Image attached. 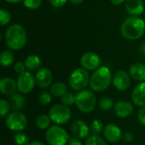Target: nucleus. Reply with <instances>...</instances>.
<instances>
[{"label": "nucleus", "instance_id": "obj_13", "mask_svg": "<svg viewBox=\"0 0 145 145\" xmlns=\"http://www.w3.org/2000/svg\"><path fill=\"white\" fill-rule=\"evenodd\" d=\"M36 83L41 88H46L52 83L53 74L48 68H41L37 71L36 76Z\"/></svg>", "mask_w": 145, "mask_h": 145}, {"label": "nucleus", "instance_id": "obj_40", "mask_svg": "<svg viewBox=\"0 0 145 145\" xmlns=\"http://www.w3.org/2000/svg\"><path fill=\"white\" fill-rule=\"evenodd\" d=\"M139 49H140V52L142 53V54H144L145 56V42L144 43H143V44H141Z\"/></svg>", "mask_w": 145, "mask_h": 145}, {"label": "nucleus", "instance_id": "obj_27", "mask_svg": "<svg viewBox=\"0 0 145 145\" xmlns=\"http://www.w3.org/2000/svg\"><path fill=\"white\" fill-rule=\"evenodd\" d=\"M85 145H107L105 141L99 135H91L86 138Z\"/></svg>", "mask_w": 145, "mask_h": 145}, {"label": "nucleus", "instance_id": "obj_34", "mask_svg": "<svg viewBox=\"0 0 145 145\" xmlns=\"http://www.w3.org/2000/svg\"><path fill=\"white\" fill-rule=\"evenodd\" d=\"M14 69L15 73H17V74L20 75V74L24 73V72L25 71V70L26 69V67H25V63H22V62H17V63L14 65Z\"/></svg>", "mask_w": 145, "mask_h": 145}, {"label": "nucleus", "instance_id": "obj_22", "mask_svg": "<svg viewBox=\"0 0 145 145\" xmlns=\"http://www.w3.org/2000/svg\"><path fill=\"white\" fill-rule=\"evenodd\" d=\"M67 92V87L63 82H55L52 85L50 88V93L52 95L57 98H61Z\"/></svg>", "mask_w": 145, "mask_h": 145}, {"label": "nucleus", "instance_id": "obj_23", "mask_svg": "<svg viewBox=\"0 0 145 145\" xmlns=\"http://www.w3.org/2000/svg\"><path fill=\"white\" fill-rule=\"evenodd\" d=\"M0 60H1V65L3 66L8 67L14 63V54L9 50H5L1 54Z\"/></svg>", "mask_w": 145, "mask_h": 145}, {"label": "nucleus", "instance_id": "obj_39", "mask_svg": "<svg viewBox=\"0 0 145 145\" xmlns=\"http://www.w3.org/2000/svg\"><path fill=\"white\" fill-rule=\"evenodd\" d=\"M111 2V3H113L114 5H120L125 0H110Z\"/></svg>", "mask_w": 145, "mask_h": 145}, {"label": "nucleus", "instance_id": "obj_7", "mask_svg": "<svg viewBox=\"0 0 145 145\" xmlns=\"http://www.w3.org/2000/svg\"><path fill=\"white\" fill-rule=\"evenodd\" d=\"M50 120L59 125L67 123L71 118V111L69 106L65 105H55L48 111Z\"/></svg>", "mask_w": 145, "mask_h": 145}, {"label": "nucleus", "instance_id": "obj_30", "mask_svg": "<svg viewBox=\"0 0 145 145\" xmlns=\"http://www.w3.org/2000/svg\"><path fill=\"white\" fill-rule=\"evenodd\" d=\"M11 20V15L8 11H7L4 8H2L0 10V23L1 25H5L8 24Z\"/></svg>", "mask_w": 145, "mask_h": 145}, {"label": "nucleus", "instance_id": "obj_28", "mask_svg": "<svg viewBox=\"0 0 145 145\" xmlns=\"http://www.w3.org/2000/svg\"><path fill=\"white\" fill-rule=\"evenodd\" d=\"M14 141L16 145H28L29 144V138L23 133L18 132L14 134Z\"/></svg>", "mask_w": 145, "mask_h": 145}, {"label": "nucleus", "instance_id": "obj_37", "mask_svg": "<svg viewBox=\"0 0 145 145\" xmlns=\"http://www.w3.org/2000/svg\"><path fill=\"white\" fill-rule=\"evenodd\" d=\"M122 138H123V140L125 142H127V143H130V142H132L133 140V135L131 133H129V132L125 133L123 134Z\"/></svg>", "mask_w": 145, "mask_h": 145}, {"label": "nucleus", "instance_id": "obj_43", "mask_svg": "<svg viewBox=\"0 0 145 145\" xmlns=\"http://www.w3.org/2000/svg\"><path fill=\"white\" fill-rule=\"evenodd\" d=\"M6 2H8V3H19L22 0H5Z\"/></svg>", "mask_w": 145, "mask_h": 145}, {"label": "nucleus", "instance_id": "obj_10", "mask_svg": "<svg viewBox=\"0 0 145 145\" xmlns=\"http://www.w3.org/2000/svg\"><path fill=\"white\" fill-rule=\"evenodd\" d=\"M81 65L87 71L97 70L100 65V58L95 53H85L81 58Z\"/></svg>", "mask_w": 145, "mask_h": 145}, {"label": "nucleus", "instance_id": "obj_14", "mask_svg": "<svg viewBox=\"0 0 145 145\" xmlns=\"http://www.w3.org/2000/svg\"><path fill=\"white\" fill-rule=\"evenodd\" d=\"M104 136L109 142L117 143L122 138V133L119 127L114 124H109L104 129Z\"/></svg>", "mask_w": 145, "mask_h": 145}, {"label": "nucleus", "instance_id": "obj_33", "mask_svg": "<svg viewBox=\"0 0 145 145\" xmlns=\"http://www.w3.org/2000/svg\"><path fill=\"white\" fill-rule=\"evenodd\" d=\"M42 0H24V5L30 9H37L41 6Z\"/></svg>", "mask_w": 145, "mask_h": 145}, {"label": "nucleus", "instance_id": "obj_11", "mask_svg": "<svg viewBox=\"0 0 145 145\" xmlns=\"http://www.w3.org/2000/svg\"><path fill=\"white\" fill-rule=\"evenodd\" d=\"M114 87L119 91H126L131 83L130 76L128 73L123 70H120L116 72L112 79Z\"/></svg>", "mask_w": 145, "mask_h": 145}, {"label": "nucleus", "instance_id": "obj_41", "mask_svg": "<svg viewBox=\"0 0 145 145\" xmlns=\"http://www.w3.org/2000/svg\"><path fill=\"white\" fill-rule=\"evenodd\" d=\"M73 4H80L82 3L84 0H70Z\"/></svg>", "mask_w": 145, "mask_h": 145}, {"label": "nucleus", "instance_id": "obj_16", "mask_svg": "<svg viewBox=\"0 0 145 145\" xmlns=\"http://www.w3.org/2000/svg\"><path fill=\"white\" fill-rule=\"evenodd\" d=\"M133 102L140 107H145V82L137 85L132 93Z\"/></svg>", "mask_w": 145, "mask_h": 145}, {"label": "nucleus", "instance_id": "obj_17", "mask_svg": "<svg viewBox=\"0 0 145 145\" xmlns=\"http://www.w3.org/2000/svg\"><path fill=\"white\" fill-rule=\"evenodd\" d=\"M17 88V82L10 77H3L0 81V91L3 94L11 96Z\"/></svg>", "mask_w": 145, "mask_h": 145}, {"label": "nucleus", "instance_id": "obj_38", "mask_svg": "<svg viewBox=\"0 0 145 145\" xmlns=\"http://www.w3.org/2000/svg\"><path fill=\"white\" fill-rule=\"evenodd\" d=\"M68 145H82V144L78 138H70L68 142Z\"/></svg>", "mask_w": 145, "mask_h": 145}, {"label": "nucleus", "instance_id": "obj_19", "mask_svg": "<svg viewBox=\"0 0 145 145\" xmlns=\"http://www.w3.org/2000/svg\"><path fill=\"white\" fill-rule=\"evenodd\" d=\"M131 76L138 82L145 81V65L143 63H135L130 68Z\"/></svg>", "mask_w": 145, "mask_h": 145}, {"label": "nucleus", "instance_id": "obj_12", "mask_svg": "<svg viewBox=\"0 0 145 145\" xmlns=\"http://www.w3.org/2000/svg\"><path fill=\"white\" fill-rule=\"evenodd\" d=\"M89 132L90 128L88 127V124L83 121L77 120L71 125V133L76 138H87L88 137Z\"/></svg>", "mask_w": 145, "mask_h": 145}, {"label": "nucleus", "instance_id": "obj_18", "mask_svg": "<svg viewBox=\"0 0 145 145\" xmlns=\"http://www.w3.org/2000/svg\"><path fill=\"white\" fill-rule=\"evenodd\" d=\"M125 7L127 11L133 16L139 15L144 11V6L142 0H126Z\"/></svg>", "mask_w": 145, "mask_h": 145}, {"label": "nucleus", "instance_id": "obj_20", "mask_svg": "<svg viewBox=\"0 0 145 145\" xmlns=\"http://www.w3.org/2000/svg\"><path fill=\"white\" fill-rule=\"evenodd\" d=\"M8 102L9 104L10 110H12L13 111H18L25 106V100L22 95L14 93L9 97Z\"/></svg>", "mask_w": 145, "mask_h": 145}, {"label": "nucleus", "instance_id": "obj_42", "mask_svg": "<svg viewBox=\"0 0 145 145\" xmlns=\"http://www.w3.org/2000/svg\"><path fill=\"white\" fill-rule=\"evenodd\" d=\"M28 145H44L42 143H41V142H37V141H36V142H32V143H30Z\"/></svg>", "mask_w": 145, "mask_h": 145}, {"label": "nucleus", "instance_id": "obj_15", "mask_svg": "<svg viewBox=\"0 0 145 145\" xmlns=\"http://www.w3.org/2000/svg\"><path fill=\"white\" fill-rule=\"evenodd\" d=\"M133 105L128 101H119L114 105V112L120 118H126L132 115Z\"/></svg>", "mask_w": 145, "mask_h": 145}, {"label": "nucleus", "instance_id": "obj_2", "mask_svg": "<svg viewBox=\"0 0 145 145\" xmlns=\"http://www.w3.org/2000/svg\"><path fill=\"white\" fill-rule=\"evenodd\" d=\"M144 21L137 16L127 18L121 27V36L127 40L138 39L144 35Z\"/></svg>", "mask_w": 145, "mask_h": 145}, {"label": "nucleus", "instance_id": "obj_44", "mask_svg": "<svg viewBox=\"0 0 145 145\" xmlns=\"http://www.w3.org/2000/svg\"><path fill=\"white\" fill-rule=\"evenodd\" d=\"M144 14H145V8H144Z\"/></svg>", "mask_w": 145, "mask_h": 145}, {"label": "nucleus", "instance_id": "obj_4", "mask_svg": "<svg viewBox=\"0 0 145 145\" xmlns=\"http://www.w3.org/2000/svg\"><path fill=\"white\" fill-rule=\"evenodd\" d=\"M96 97L91 91L83 90L76 95V105L83 113H90L96 107Z\"/></svg>", "mask_w": 145, "mask_h": 145}, {"label": "nucleus", "instance_id": "obj_1", "mask_svg": "<svg viewBox=\"0 0 145 145\" xmlns=\"http://www.w3.org/2000/svg\"><path fill=\"white\" fill-rule=\"evenodd\" d=\"M5 43L13 50L23 48L27 42V36L24 27L19 24L10 25L5 32Z\"/></svg>", "mask_w": 145, "mask_h": 145}, {"label": "nucleus", "instance_id": "obj_24", "mask_svg": "<svg viewBox=\"0 0 145 145\" xmlns=\"http://www.w3.org/2000/svg\"><path fill=\"white\" fill-rule=\"evenodd\" d=\"M50 121L51 120L49 116H45V115H41L37 116V118L36 119V126L37 127V128L41 130H45L49 127Z\"/></svg>", "mask_w": 145, "mask_h": 145}, {"label": "nucleus", "instance_id": "obj_26", "mask_svg": "<svg viewBox=\"0 0 145 145\" xmlns=\"http://www.w3.org/2000/svg\"><path fill=\"white\" fill-rule=\"evenodd\" d=\"M61 102L66 106H71L76 104V95L71 92H66L61 98Z\"/></svg>", "mask_w": 145, "mask_h": 145}, {"label": "nucleus", "instance_id": "obj_6", "mask_svg": "<svg viewBox=\"0 0 145 145\" xmlns=\"http://www.w3.org/2000/svg\"><path fill=\"white\" fill-rule=\"evenodd\" d=\"M46 140L49 145H65L70 140L66 131L59 126H53L46 132Z\"/></svg>", "mask_w": 145, "mask_h": 145}, {"label": "nucleus", "instance_id": "obj_36", "mask_svg": "<svg viewBox=\"0 0 145 145\" xmlns=\"http://www.w3.org/2000/svg\"><path fill=\"white\" fill-rule=\"evenodd\" d=\"M138 117L139 122L142 125L145 126V107H142V109H140V110L138 111Z\"/></svg>", "mask_w": 145, "mask_h": 145}, {"label": "nucleus", "instance_id": "obj_31", "mask_svg": "<svg viewBox=\"0 0 145 145\" xmlns=\"http://www.w3.org/2000/svg\"><path fill=\"white\" fill-rule=\"evenodd\" d=\"M10 106L7 100L1 99L0 100V116L1 118H4L9 112Z\"/></svg>", "mask_w": 145, "mask_h": 145}, {"label": "nucleus", "instance_id": "obj_5", "mask_svg": "<svg viewBox=\"0 0 145 145\" xmlns=\"http://www.w3.org/2000/svg\"><path fill=\"white\" fill-rule=\"evenodd\" d=\"M88 83H90V76L87 70L84 68H78L72 71L69 77L70 87L76 91L84 89Z\"/></svg>", "mask_w": 145, "mask_h": 145}, {"label": "nucleus", "instance_id": "obj_21", "mask_svg": "<svg viewBox=\"0 0 145 145\" xmlns=\"http://www.w3.org/2000/svg\"><path fill=\"white\" fill-rule=\"evenodd\" d=\"M42 65V59L37 55H29L25 59V65L29 71H37Z\"/></svg>", "mask_w": 145, "mask_h": 145}, {"label": "nucleus", "instance_id": "obj_32", "mask_svg": "<svg viewBox=\"0 0 145 145\" xmlns=\"http://www.w3.org/2000/svg\"><path fill=\"white\" fill-rule=\"evenodd\" d=\"M39 101L42 105H48L51 103L52 101V97L49 93L43 91L39 94Z\"/></svg>", "mask_w": 145, "mask_h": 145}, {"label": "nucleus", "instance_id": "obj_29", "mask_svg": "<svg viewBox=\"0 0 145 145\" xmlns=\"http://www.w3.org/2000/svg\"><path fill=\"white\" fill-rule=\"evenodd\" d=\"M99 107L104 110H109L112 107H114V103L113 100L109 98V97H103L99 99Z\"/></svg>", "mask_w": 145, "mask_h": 145}, {"label": "nucleus", "instance_id": "obj_9", "mask_svg": "<svg viewBox=\"0 0 145 145\" xmlns=\"http://www.w3.org/2000/svg\"><path fill=\"white\" fill-rule=\"evenodd\" d=\"M36 84V79L33 75L29 71H25L24 73L19 75L17 79V89L21 93H31Z\"/></svg>", "mask_w": 145, "mask_h": 145}, {"label": "nucleus", "instance_id": "obj_8", "mask_svg": "<svg viewBox=\"0 0 145 145\" xmlns=\"http://www.w3.org/2000/svg\"><path fill=\"white\" fill-rule=\"evenodd\" d=\"M27 124L28 121L26 116L19 111H14L10 113L5 120L6 127L14 132L23 131L27 127Z\"/></svg>", "mask_w": 145, "mask_h": 145}, {"label": "nucleus", "instance_id": "obj_25", "mask_svg": "<svg viewBox=\"0 0 145 145\" xmlns=\"http://www.w3.org/2000/svg\"><path fill=\"white\" fill-rule=\"evenodd\" d=\"M90 132L93 133V135H99L104 128L103 122L99 120H93L90 124Z\"/></svg>", "mask_w": 145, "mask_h": 145}, {"label": "nucleus", "instance_id": "obj_3", "mask_svg": "<svg viewBox=\"0 0 145 145\" xmlns=\"http://www.w3.org/2000/svg\"><path fill=\"white\" fill-rule=\"evenodd\" d=\"M112 74L106 66H102L95 70L90 77V87L95 92H102L107 89L111 82Z\"/></svg>", "mask_w": 145, "mask_h": 145}, {"label": "nucleus", "instance_id": "obj_35", "mask_svg": "<svg viewBox=\"0 0 145 145\" xmlns=\"http://www.w3.org/2000/svg\"><path fill=\"white\" fill-rule=\"evenodd\" d=\"M67 0H49V3L54 8H61L66 3Z\"/></svg>", "mask_w": 145, "mask_h": 145}]
</instances>
